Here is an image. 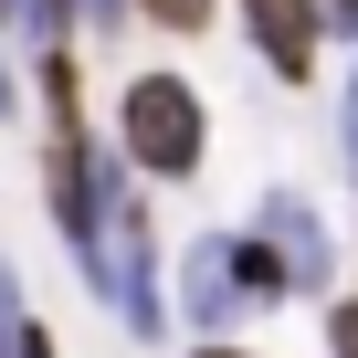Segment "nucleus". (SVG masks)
<instances>
[{"label": "nucleus", "mask_w": 358, "mask_h": 358, "mask_svg": "<svg viewBox=\"0 0 358 358\" xmlns=\"http://www.w3.org/2000/svg\"><path fill=\"white\" fill-rule=\"evenodd\" d=\"M116 137H127V169L148 179H190L201 169V95L179 74H137L116 95Z\"/></svg>", "instance_id": "f257e3e1"}, {"label": "nucleus", "mask_w": 358, "mask_h": 358, "mask_svg": "<svg viewBox=\"0 0 358 358\" xmlns=\"http://www.w3.org/2000/svg\"><path fill=\"white\" fill-rule=\"evenodd\" d=\"M243 32H253V53L285 85H306L316 74V43H327V0H243Z\"/></svg>", "instance_id": "f03ea898"}, {"label": "nucleus", "mask_w": 358, "mask_h": 358, "mask_svg": "<svg viewBox=\"0 0 358 358\" xmlns=\"http://www.w3.org/2000/svg\"><path fill=\"white\" fill-rule=\"evenodd\" d=\"M264 243H274V253L295 264V285H316V274H327V232H316V222H306L295 201H274V211H264Z\"/></svg>", "instance_id": "7ed1b4c3"}, {"label": "nucleus", "mask_w": 358, "mask_h": 358, "mask_svg": "<svg viewBox=\"0 0 358 358\" xmlns=\"http://www.w3.org/2000/svg\"><path fill=\"white\" fill-rule=\"evenodd\" d=\"M243 285H232V243H201L190 253V316H222Z\"/></svg>", "instance_id": "20e7f679"}, {"label": "nucleus", "mask_w": 358, "mask_h": 358, "mask_svg": "<svg viewBox=\"0 0 358 358\" xmlns=\"http://www.w3.org/2000/svg\"><path fill=\"white\" fill-rule=\"evenodd\" d=\"M211 11H222V0H137L148 32H211Z\"/></svg>", "instance_id": "39448f33"}, {"label": "nucleus", "mask_w": 358, "mask_h": 358, "mask_svg": "<svg viewBox=\"0 0 358 358\" xmlns=\"http://www.w3.org/2000/svg\"><path fill=\"white\" fill-rule=\"evenodd\" d=\"M22 337H32V327H22V306H11V274H0V358H22Z\"/></svg>", "instance_id": "423d86ee"}, {"label": "nucleus", "mask_w": 358, "mask_h": 358, "mask_svg": "<svg viewBox=\"0 0 358 358\" xmlns=\"http://www.w3.org/2000/svg\"><path fill=\"white\" fill-rule=\"evenodd\" d=\"M327 348H337V358H358V295H348V306L327 316Z\"/></svg>", "instance_id": "0eeeda50"}, {"label": "nucleus", "mask_w": 358, "mask_h": 358, "mask_svg": "<svg viewBox=\"0 0 358 358\" xmlns=\"http://www.w3.org/2000/svg\"><path fill=\"white\" fill-rule=\"evenodd\" d=\"M327 32H358V0H327Z\"/></svg>", "instance_id": "6e6552de"}, {"label": "nucleus", "mask_w": 358, "mask_h": 358, "mask_svg": "<svg viewBox=\"0 0 358 358\" xmlns=\"http://www.w3.org/2000/svg\"><path fill=\"white\" fill-rule=\"evenodd\" d=\"M348 148H358V74H348Z\"/></svg>", "instance_id": "1a4fd4ad"}, {"label": "nucleus", "mask_w": 358, "mask_h": 358, "mask_svg": "<svg viewBox=\"0 0 358 358\" xmlns=\"http://www.w3.org/2000/svg\"><path fill=\"white\" fill-rule=\"evenodd\" d=\"M201 358H243V348H201Z\"/></svg>", "instance_id": "9d476101"}]
</instances>
